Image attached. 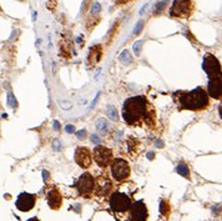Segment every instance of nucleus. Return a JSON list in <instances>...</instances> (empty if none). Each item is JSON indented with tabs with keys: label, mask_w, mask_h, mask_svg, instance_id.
<instances>
[{
	"label": "nucleus",
	"mask_w": 222,
	"mask_h": 221,
	"mask_svg": "<svg viewBox=\"0 0 222 221\" xmlns=\"http://www.w3.org/2000/svg\"><path fill=\"white\" fill-rule=\"evenodd\" d=\"M162 145H164V144H162L161 141H156V146H157V147H161Z\"/></svg>",
	"instance_id": "nucleus-32"
},
{
	"label": "nucleus",
	"mask_w": 222,
	"mask_h": 221,
	"mask_svg": "<svg viewBox=\"0 0 222 221\" xmlns=\"http://www.w3.org/2000/svg\"><path fill=\"white\" fill-rule=\"evenodd\" d=\"M173 98L182 110L200 111L206 109L210 104L208 93L202 88H196L191 91H177Z\"/></svg>",
	"instance_id": "nucleus-2"
},
{
	"label": "nucleus",
	"mask_w": 222,
	"mask_h": 221,
	"mask_svg": "<svg viewBox=\"0 0 222 221\" xmlns=\"http://www.w3.org/2000/svg\"><path fill=\"white\" fill-rule=\"evenodd\" d=\"M221 212V207H217V206H216V207H213V214H217V212Z\"/></svg>",
	"instance_id": "nucleus-31"
},
{
	"label": "nucleus",
	"mask_w": 222,
	"mask_h": 221,
	"mask_svg": "<svg viewBox=\"0 0 222 221\" xmlns=\"http://www.w3.org/2000/svg\"><path fill=\"white\" fill-rule=\"evenodd\" d=\"M96 129L99 130V133L100 134H107L109 133V124H107V121L105 120V119H98V121H96Z\"/></svg>",
	"instance_id": "nucleus-16"
},
{
	"label": "nucleus",
	"mask_w": 222,
	"mask_h": 221,
	"mask_svg": "<svg viewBox=\"0 0 222 221\" xmlns=\"http://www.w3.org/2000/svg\"><path fill=\"white\" fill-rule=\"evenodd\" d=\"M130 1H132V0H116V4L119 5H121V4H127Z\"/></svg>",
	"instance_id": "nucleus-29"
},
{
	"label": "nucleus",
	"mask_w": 222,
	"mask_h": 221,
	"mask_svg": "<svg viewBox=\"0 0 222 221\" xmlns=\"http://www.w3.org/2000/svg\"><path fill=\"white\" fill-rule=\"evenodd\" d=\"M130 166L124 159H115L111 164V174L116 181H124L130 176Z\"/></svg>",
	"instance_id": "nucleus-7"
},
{
	"label": "nucleus",
	"mask_w": 222,
	"mask_h": 221,
	"mask_svg": "<svg viewBox=\"0 0 222 221\" xmlns=\"http://www.w3.org/2000/svg\"><path fill=\"white\" fill-rule=\"evenodd\" d=\"M47 204L52 210H58L63 204V196L56 187H51L47 191Z\"/></svg>",
	"instance_id": "nucleus-14"
},
{
	"label": "nucleus",
	"mask_w": 222,
	"mask_h": 221,
	"mask_svg": "<svg viewBox=\"0 0 222 221\" xmlns=\"http://www.w3.org/2000/svg\"><path fill=\"white\" fill-rule=\"evenodd\" d=\"M90 139H91V141L94 142V144H99V142H100V137L98 135H95V134H92Z\"/></svg>",
	"instance_id": "nucleus-26"
},
{
	"label": "nucleus",
	"mask_w": 222,
	"mask_h": 221,
	"mask_svg": "<svg viewBox=\"0 0 222 221\" xmlns=\"http://www.w3.org/2000/svg\"><path fill=\"white\" fill-rule=\"evenodd\" d=\"M110 207L112 211L116 212H125L127 210H131L132 207V201L126 194L120 193V191H115L110 196Z\"/></svg>",
	"instance_id": "nucleus-3"
},
{
	"label": "nucleus",
	"mask_w": 222,
	"mask_h": 221,
	"mask_svg": "<svg viewBox=\"0 0 222 221\" xmlns=\"http://www.w3.org/2000/svg\"><path fill=\"white\" fill-rule=\"evenodd\" d=\"M35 201H36V196L29 193H21L16 199L15 205L17 207V210H20L23 212L30 211L35 206Z\"/></svg>",
	"instance_id": "nucleus-9"
},
{
	"label": "nucleus",
	"mask_w": 222,
	"mask_h": 221,
	"mask_svg": "<svg viewBox=\"0 0 222 221\" xmlns=\"http://www.w3.org/2000/svg\"><path fill=\"white\" fill-rule=\"evenodd\" d=\"M142 28H143V21L142 20H139L137 21V24L135 25V28H134V35H139L140 33H141V30H142Z\"/></svg>",
	"instance_id": "nucleus-22"
},
{
	"label": "nucleus",
	"mask_w": 222,
	"mask_h": 221,
	"mask_svg": "<svg viewBox=\"0 0 222 221\" xmlns=\"http://www.w3.org/2000/svg\"><path fill=\"white\" fill-rule=\"evenodd\" d=\"M120 60H121V63L122 64H130L131 63V56H130V54H129V51L127 50H124L121 54H120Z\"/></svg>",
	"instance_id": "nucleus-19"
},
{
	"label": "nucleus",
	"mask_w": 222,
	"mask_h": 221,
	"mask_svg": "<svg viewBox=\"0 0 222 221\" xmlns=\"http://www.w3.org/2000/svg\"><path fill=\"white\" fill-rule=\"evenodd\" d=\"M141 47H142V40H137L136 43L132 45V49H134L135 55H140V53H141Z\"/></svg>",
	"instance_id": "nucleus-21"
},
{
	"label": "nucleus",
	"mask_w": 222,
	"mask_h": 221,
	"mask_svg": "<svg viewBox=\"0 0 222 221\" xmlns=\"http://www.w3.org/2000/svg\"><path fill=\"white\" fill-rule=\"evenodd\" d=\"M94 159L100 168H107L110 164H112V151L105 146H96L94 150Z\"/></svg>",
	"instance_id": "nucleus-8"
},
{
	"label": "nucleus",
	"mask_w": 222,
	"mask_h": 221,
	"mask_svg": "<svg viewBox=\"0 0 222 221\" xmlns=\"http://www.w3.org/2000/svg\"><path fill=\"white\" fill-rule=\"evenodd\" d=\"M164 1H166V0H164Z\"/></svg>",
	"instance_id": "nucleus-37"
},
{
	"label": "nucleus",
	"mask_w": 222,
	"mask_h": 221,
	"mask_svg": "<svg viewBox=\"0 0 222 221\" xmlns=\"http://www.w3.org/2000/svg\"><path fill=\"white\" fill-rule=\"evenodd\" d=\"M218 112H220V116H221V119H222V105L220 106V109H218Z\"/></svg>",
	"instance_id": "nucleus-34"
},
{
	"label": "nucleus",
	"mask_w": 222,
	"mask_h": 221,
	"mask_svg": "<svg viewBox=\"0 0 222 221\" xmlns=\"http://www.w3.org/2000/svg\"><path fill=\"white\" fill-rule=\"evenodd\" d=\"M194 11V1L192 0H175L172 3L171 16L181 18V19H187Z\"/></svg>",
	"instance_id": "nucleus-4"
},
{
	"label": "nucleus",
	"mask_w": 222,
	"mask_h": 221,
	"mask_svg": "<svg viewBox=\"0 0 222 221\" xmlns=\"http://www.w3.org/2000/svg\"><path fill=\"white\" fill-rule=\"evenodd\" d=\"M54 128H55L56 130H60V124H59V121H54Z\"/></svg>",
	"instance_id": "nucleus-30"
},
{
	"label": "nucleus",
	"mask_w": 222,
	"mask_h": 221,
	"mask_svg": "<svg viewBox=\"0 0 222 221\" xmlns=\"http://www.w3.org/2000/svg\"><path fill=\"white\" fill-rule=\"evenodd\" d=\"M112 190V181L107 176H99L95 180V194L99 198H105Z\"/></svg>",
	"instance_id": "nucleus-10"
},
{
	"label": "nucleus",
	"mask_w": 222,
	"mask_h": 221,
	"mask_svg": "<svg viewBox=\"0 0 222 221\" xmlns=\"http://www.w3.org/2000/svg\"><path fill=\"white\" fill-rule=\"evenodd\" d=\"M176 171H177L181 176H183V177H186V179H189V177H190L189 168H187V166H186L185 164H178V165H177V168H176Z\"/></svg>",
	"instance_id": "nucleus-18"
},
{
	"label": "nucleus",
	"mask_w": 222,
	"mask_h": 221,
	"mask_svg": "<svg viewBox=\"0 0 222 221\" xmlns=\"http://www.w3.org/2000/svg\"><path fill=\"white\" fill-rule=\"evenodd\" d=\"M202 68H203V70H205V73L207 74V76L210 77V79H215V77H222L221 64L217 60V58L211 55V54H207V55L203 58Z\"/></svg>",
	"instance_id": "nucleus-6"
},
{
	"label": "nucleus",
	"mask_w": 222,
	"mask_h": 221,
	"mask_svg": "<svg viewBox=\"0 0 222 221\" xmlns=\"http://www.w3.org/2000/svg\"><path fill=\"white\" fill-rule=\"evenodd\" d=\"M7 103L10 107H13V109H15V107L17 106V103H16V98L11 93H8V100H7Z\"/></svg>",
	"instance_id": "nucleus-20"
},
{
	"label": "nucleus",
	"mask_w": 222,
	"mask_h": 221,
	"mask_svg": "<svg viewBox=\"0 0 222 221\" xmlns=\"http://www.w3.org/2000/svg\"><path fill=\"white\" fill-rule=\"evenodd\" d=\"M75 186L82 198H90L95 191V179L89 172H84L77 179V181L75 182Z\"/></svg>",
	"instance_id": "nucleus-5"
},
{
	"label": "nucleus",
	"mask_w": 222,
	"mask_h": 221,
	"mask_svg": "<svg viewBox=\"0 0 222 221\" xmlns=\"http://www.w3.org/2000/svg\"><path fill=\"white\" fill-rule=\"evenodd\" d=\"M122 117L131 126H140L146 124L148 126L155 123V112L145 96H132L125 100L122 105Z\"/></svg>",
	"instance_id": "nucleus-1"
},
{
	"label": "nucleus",
	"mask_w": 222,
	"mask_h": 221,
	"mask_svg": "<svg viewBox=\"0 0 222 221\" xmlns=\"http://www.w3.org/2000/svg\"><path fill=\"white\" fill-rule=\"evenodd\" d=\"M100 10H101V5H100V3H94V5H92V8H91V14L92 15H98L99 13H100Z\"/></svg>",
	"instance_id": "nucleus-24"
},
{
	"label": "nucleus",
	"mask_w": 222,
	"mask_h": 221,
	"mask_svg": "<svg viewBox=\"0 0 222 221\" xmlns=\"http://www.w3.org/2000/svg\"><path fill=\"white\" fill-rule=\"evenodd\" d=\"M166 7V1H161V3H157L156 4V7H155V11H154V14H160L161 11H162Z\"/></svg>",
	"instance_id": "nucleus-23"
},
{
	"label": "nucleus",
	"mask_w": 222,
	"mask_h": 221,
	"mask_svg": "<svg viewBox=\"0 0 222 221\" xmlns=\"http://www.w3.org/2000/svg\"><path fill=\"white\" fill-rule=\"evenodd\" d=\"M28 221H39V219L38 217H31V219H29Z\"/></svg>",
	"instance_id": "nucleus-33"
},
{
	"label": "nucleus",
	"mask_w": 222,
	"mask_h": 221,
	"mask_svg": "<svg viewBox=\"0 0 222 221\" xmlns=\"http://www.w3.org/2000/svg\"><path fill=\"white\" fill-rule=\"evenodd\" d=\"M101 56H103V47H101V45H95L90 49L87 60L91 65H94V64H98L101 60Z\"/></svg>",
	"instance_id": "nucleus-15"
},
{
	"label": "nucleus",
	"mask_w": 222,
	"mask_h": 221,
	"mask_svg": "<svg viewBox=\"0 0 222 221\" xmlns=\"http://www.w3.org/2000/svg\"><path fill=\"white\" fill-rule=\"evenodd\" d=\"M207 93L213 99H222V77L210 79L207 85Z\"/></svg>",
	"instance_id": "nucleus-13"
},
{
	"label": "nucleus",
	"mask_w": 222,
	"mask_h": 221,
	"mask_svg": "<svg viewBox=\"0 0 222 221\" xmlns=\"http://www.w3.org/2000/svg\"><path fill=\"white\" fill-rule=\"evenodd\" d=\"M19 1H23V0H19Z\"/></svg>",
	"instance_id": "nucleus-36"
},
{
	"label": "nucleus",
	"mask_w": 222,
	"mask_h": 221,
	"mask_svg": "<svg viewBox=\"0 0 222 221\" xmlns=\"http://www.w3.org/2000/svg\"><path fill=\"white\" fill-rule=\"evenodd\" d=\"M54 147H55V150H60V142L58 139H55V141H54Z\"/></svg>",
	"instance_id": "nucleus-28"
},
{
	"label": "nucleus",
	"mask_w": 222,
	"mask_h": 221,
	"mask_svg": "<svg viewBox=\"0 0 222 221\" xmlns=\"http://www.w3.org/2000/svg\"><path fill=\"white\" fill-rule=\"evenodd\" d=\"M76 136L79 137V139H84V137L86 136V130L84 129V130H80V131H77V133H76Z\"/></svg>",
	"instance_id": "nucleus-25"
},
{
	"label": "nucleus",
	"mask_w": 222,
	"mask_h": 221,
	"mask_svg": "<svg viewBox=\"0 0 222 221\" xmlns=\"http://www.w3.org/2000/svg\"><path fill=\"white\" fill-rule=\"evenodd\" d=\"M107 115H109V117L111 119L112 121H117L119 120V115H117V110H116V107L115 106H112V105H109L107 106Z\"/></svg>",
	"instance_id": "nucleus-17"
},
{
	"label": "nucleus",
	"mask_w": 222,
	"mask_h": 221,
	"mask_svg": "<svg viewBox=\"0 0 222 221\" xmlns=\"http://www.w3.org/2000/svg\"><path fill=\"white\" fill-rule=\"evenodd\" d=\"M75 163L82 169H87L92 163L91 152L87 147H77L75 150Z\"/></svg>",
	"instance_id": "nucleus-11"
},
{
	"label": "nucleus",
	"mask_w": 222,
	"mask_h": 221,
	"mask_svg": "<svg viewBox=\"0 0 222 221\" xmlns=\"http://www.w3.org/2000/svg\"><path fill=\"white\" fill-rule=\"evenodd\" d=\"M147 158H148V159H152V158H154V154H152V152L147 154Z\"/></svg>",
	"instance_id": "nucleus-35"
},
{
	"label": "nucleus",
	"mask_w": 222,
	"mask_h": 221,
	"mask_svg": "<svg viewBox=\"0 0 222 221\" xmlns=\"http://www.w3.org/2000/svg\"><path fill=\"white\" fill-rule=\"evenodd\" d=\"M148 217V211L145 202L139 200L131 207V221H146Z\"/></svg>",
	"instance_id": "nucleus-12"
},
{
	"label": "nucleus",
	"mask_w": 222,
	"mask_h": 221,
	"mask_svg": "<svg viewBox=\"0 0 222 221\" xmlns=\"http://www.w3.org/2000/svg\"><path fill=\"white\" fill-rule=\"evenodd\" d=\"M65 130H66L69 134H71V133H74V131H75V128L73 126V125H68V126H65Z\"/></svg>",
	"instance_id": "nucleus-27"
}]
</instances>
